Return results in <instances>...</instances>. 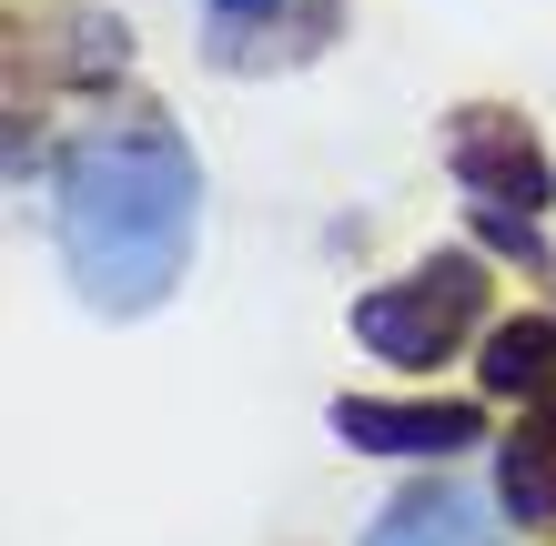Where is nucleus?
Returning a JSON list of instances; mask_svg holds the SVG:
<instances>
[{
  "mask_svg": "<svg viewBox=\"0 0 556 546\" xmlns=\"http://www.w3.org/2000/svg\"><path fill=\"white\" fill-rule=\"evenodd\" d=\"M365 546H496V517L476 496H455V486H415V496H395L375 517Z\"/></svg>",
  "mask_w": 556,
  "mask_h": 546,
  "instance_id": "423d86ee",
  "label": "nucleus"
},
{
  "mask_svg": "<svg viewBox=\"0 0 556 546\" xmlns=\"http://www.w3.org/2000/svg\"><path fill=\"white\" fill-rule=\"evenodd\" d=\"M334 0H253V11H223L213 21V61L223 72H293V61H314L324 41H334Z\"/></svg>",
  "mask_w": 556,
  "mask_h": 546,
  "instance_id": "20e7f679",
  "label": "nucleus"
},
{
  "mask_svg": "<svg viewBox=\"0 0 556 546\" xmlns=\"http://www.w3.org/2000/svg\"><path fill=\"white\" fill-rule=\"evenodd\" d=\"M476 365H485L496 395H556V325H546V314H516V325L485 334Z\"/></svg>",
  "mask_w": 556,
  "mask_h": 546,
  "instance_id": "6e6552de",
  "label": "nucleus"
},
{
  "mask_svg": "<svg viewBox=\"0 0 556 546\" xmlns=\"http://www.w3.org/2000/svg\"><path fill=\"white\" fill-rule=\"evenodd\" d=\"M496 486H506V506H516V526H556V395L506 435Z\"/></svg>",
  "mask_w": 556,
  "mask_h": 546,
  "instance_id": "0eeeda50",
  "label": "nucleus"
},
{
  "mask_svg": "<svg viewBox=\"0 0 556 546\" xmlns=\"http://www.w3.org/2000/svg\"><path fill=\"white\" fill-rule=\"evenodd\" d=\"M192 203H203V173L162 112H122L81 132L61 163V264L81 304L152 314L192 264Z\"/></svg>",
  "mask_w": 556,
  "mask_h": 546,
  "instance_id": "f257e3e1",
  "label": "nucleus"
},
{
  "mask_svg": "<svg viewBox=\"0 0 556 546\" xmlns=\"http://www.w3.org/2000/svg\"><path fill=\"white\" fill-rule=\"evenodd\" d=\"M476 314H485V274L466 253H435L415 283H384V294L354 304V344L384 355V365H405V374H425V365H445L455 344L476 334Z\"/></svg>",
  "mask_w": 556,
  "mask_h": 546,
  "instance_id": "f03ea898",
  "label": "nucleus"
},
{
  "mask_svg": "<svg viewBox=\"0 0 556 546\" xmlns=\"http://www.w3.org/2000/svg\"><path fill=\"white\" fill-rule=\"evenodd\" d=\"M334 435L365 445V456H466V445L485 435V415L476 405H375V395H344Z\"/></svg>",
  "mask_w": 556,
  "mask_h": 546,
  "instance_id": "39448f33",
  "label": "nucleus"
},
{
  "mask_svg": "<svg viewBox=\"0 0 556 546\" xmlns=\"http://www.w3.org/2000/svg\"><path fill=\"white\" fill-rule=\"evenodd\" d=\"M445 163H455V182H466L485 213H546L556 203V163L536 152L527 122L496 112V102H466L445 122Z\"/></svg>",
  "mask_w": 556,
  "mask_h": 546,
  "instance_id": "7ed1b4c3",
  "label": "nucleus"
},
{
  "mask_svg": "<svg viewBox=\"0 0 556 546\" xmlns=\"http://www.w3.org/2000/svg\"><path fill=\"white\" fill-rule=\"evenodd\" d=\"M223 11H253V0H223Z\"/></svg>",
  "mask_w": 556,
  "mask_h": 546,
  "instance_id": "1a4fd4ad",
  "label": "nucleus"
}]
</instances>
